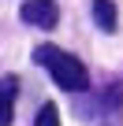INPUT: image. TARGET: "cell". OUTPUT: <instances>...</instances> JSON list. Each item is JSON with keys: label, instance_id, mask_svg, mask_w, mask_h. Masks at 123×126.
Returning <instances> with one entry per match:
<instances>
[{"label": "cell", "instance_id": "6da1fadb", "mask_svg": "<svg viewBox=\"0 0 123 126\" xmlns=\"http://www.w3.org/2000/svg\"><path fill=\"white\" fill-rule=\"evenodd\" d=\"M34 63L49 67L52 82H56L60 89H67V93H82V89L90 85L86 67H82L75 56H67L64 48H56V45H37V48H34Z\"/></svg>", "mask_w": 123, "mask_h": 126}, {"label": "cell", "instance_id": "8992f818", "mask_svg": "<svg viewBox=\"0 0 123 126\" xmlns=\"http://www.w3.org/2000/svg\"><path fill=\"white\" fill-rule=\"evenodd\" d=\"M119 104H123V85H112L104 93V111H119Z\"/></svg>", "mask_w": 123, "mask_h": 126}, {"label": "cell", "instance_id": "7a4b0ae2", "mask_svg": "<svg viewBox=\"0 0 123 126\" xmlns=\"http://www.w3.org/2000/svg\"><path fill=\"white\" fill-rule=\"evenodd\" d=\"M60 19V8H56V0H26L23 4V22L30 26H41V30H52Z\"/></svg>", "mask_w": 123, "mask_h": 126}, {"label": "cell", "instance_id": "277c9868", "mask_svg": "<svg viewBox=\"0 0 123 126\" xmlns=\"http://www.w3.org/2000/svg\"><path fill=\"white\" fill-rule=\"evenodd\" d=\"M116 4L112 0H93V22L104 30V33H116Z\"/></svg>", "mask_w": 123, "mask_h": 126}, {"label": "cell", "instance_id": "3957f363", "mask_svg": "<svg viewBox=\"0 0 123 126\" xmlns=\"http://www.w3.org/2000/svg\"><path fill=\"white\" fill-rule=\"evenodd\" d=\"M15 93H19V78L15 74L0 78V126L15 122Z\"/></svg>", "mask_w": 123, "mask_h": 126}, {"label": "cell", "instance_id": "5b68a950", "mask_svg": "<svg viewBox=\"0 0 123 126\" xmlns=\"http://www.w3.org/2000/svg\"><path fill=\"white\" fill-rule=\"evenodd\" d=\"M34 126H60V111H56V104H41Z\"/></svg>", "mask_w": 123, "mask_h": 126}]
</instances>
